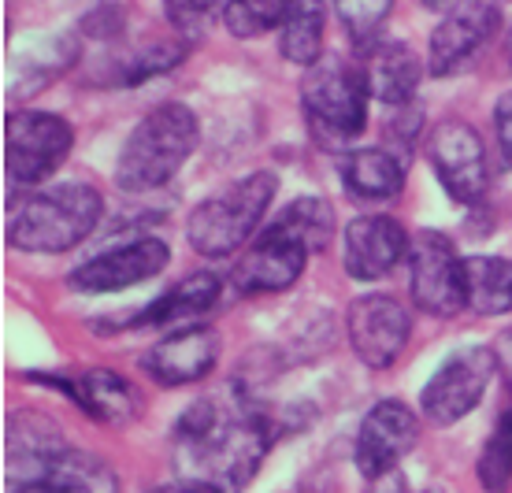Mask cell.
Masks as SVG:
<instances>
[{
	"instance_id": "20",
	"label": "cell",
	"mask_w": 512,
	"mask_h": 493,
	"mask_svg": "<svg viewBox=\"0 0 512 493\" xmlns=\"http://www.w3.org/2000/svg\"><path fill=\"white\" fill-rule=\"evenodd\" d=\"M219 301V279L212 271H197L164 290L153 304H145L127 327H167V323H182L208 312Z\"/></svg>"
},
{
	"instance_id": "32",
	"label": "cell",
	"mask_w": 512,
	"mask_h": 493,
	"mask_svg": "<svg viewBox=\"0 0 512 493\" xmlns=\"http://www.w3.org/2000/svg\"><path fill=\"white\" fill-rule=\"evenodd\" d=\"M494 356H498V367L505 371V382H509V390H512V330L498 338V349H494Z\"/></svg>"
},
{
	"instance_id": "1",
	"label": "cell",
	"mask_w": 512,
	"mask_h": 493,
	"mask_svg": "<svg viewBox=\"0 0 512 493\" xmlns=\"http://www.w3.org/2000/svg\"><path fill=\"white\" fill-rule=\"evenodd\" d=\"M275 442L271 416L253 405L223 408L205 397L193 401L175 423V460L182 479L208 482L223 493H238L249 486L264 456Z\"/></svg>"
},
{
	"instance_id": "9",
	"label": "cell",
	"mask_w": 512,
	"mask_h": 493,
	"mask_svg": "<svg viewBox=\"0 0 512 493\" xmlns=\"http://www.w3.org/2000/svg\"><path fill=\"white\" fill-rule=\"evenodd\" d=\"M308 256H312V249H308L305 241L275 219L260 238L249 241V249H245L238 267H234V286L245 297L290 290L305 275Z\"/></svg>"
},
{
	"instance_id": "36",
	"label": "cell",
	"mask_w": 512,
	"mask_h": 493,
	"mask_svg": "<svg viewBox=\"0 0 512 493\" xmlns=\"http://www.w3.org/2000/svg\"><path fill=\"white\" fill-rule=\"evenodd\" d=\"M423 4H442V0H423Z\"/></svg>"
},
{
	"instance_id": "28",
	"label": "cell",
	"mask_w": 512,
	"mask_h": 493,
	"mask_svg": "<svg viewBox=\"0 0 512 493\" xmlns=\"http://www.w3.org/2000/svg\"><path fill=\"white\" fill-rule=\"evenodd\" d=\"M334 12L349 30V38L372 41L375 30L386 23V15L394 12V0H334Z\"/></svg>"
},
{
	"instance_id": "35",
	"label": "cell",
	"mask_w": 512,
	"mask_h": 493,
	"mask_svg": "<svg viewBox=\"0 0 512 493\" xmlns=\"http://www.w3.org/2000/svg\"><path fill=\"white\" fill-rule=\"evenodd\" d=\"M509 60H512V26H509Z\"/></svg>"
},
{
	"instance_id": "4",
	"label": "cell",
	"mask_w": 512,
	"mask_h": 493,
	"mask_svg": "<svg viewBox=\"0 0 512 493\" xmlns=\"http://www.w3.org/2000/svg\"><path fill=\"white\" fill-rule=\"evenodd\" d=\"M101 212V190H93L86 182H64V186L34 193L15 212L8 241L23 253H64L90 238L93 227L101 223Z\"/></svg>"
},
{
	"instance_id": "14",
	"label": "cell",
	"mask_w": 512,
	"mask_h": 493,
	"mask_svg": "<svg viewBox=\"0 0 512 493\" xmlns=\"http://www.w3.org/2000/svg\"><path fill=\"white\" fill-rule=\"evenodd\" d=\"M409 256V234L390 215H357L342 238L349 279L379 282Z\"/></svg>"
},
{
	"instance_id": "8",
	"label": "cell",
	"mask_w": 512,
	"mask_h": 493,
	"mask_svg": "<svg viewBox=\"0 0 512 493\" xmlns=\"http://www.w3.org/2000/svg\"><path fill=\"white\" fill-rule=\"evenodd\" d=\"M494 371H498V356L490 349H461L457 356H449L423 390V416L438 427L461 423L487 397Z\"/></svg>"
},
{
	"instance_id": "19",
	"label": "cell",
	"mask_w": 512,
	"mask_h": 493,
	"mask_svg": "<svg viewBox=\"0 0 512 493\" xmlns=\"http://www.w3.org/2000/svg\"><path fill=\"white\" fill-rule=\"evenodd\" d=\"M338 171L357 201H390L405 186V164L390 149H353L342 156Z\"/></svg>"
},
{
	"instance_id": "23",
	"label": "cell",
	"mask_w": 512,
	"mask_h": 493,
	"mask_svg": "<svg viewBox=\"0 0 512 493\" xmlns=\"http://www.w3.org/2000/svg\"><path fill=\"white\" fill-rule=\"evenodd\" d=\"M323 30H327L323 0H290V12L279 26L282 56L297 67H312L323 56Z\"/></svg>"
},
{
	"instance_id": "5",
	"label": "cell",
	"mask_w": 512,
	"mask_h": 493,
	"mask_svg": "<svg viewBox=\"0 0 512 493\" xmlns=\"http://www.w3.org/2000/svg\"><path fill=\"white\" fill-rule=\"evenodd\" d=\"M368 86L360 67H349L338 56H320L312 67H305L301 82V104H305L312 127L327 138L353 141L368 123Z\"/></svg>"
},
{
	"instance_id": "34",
	"label": "cell",
	"mask_w": 512,
	"mask_h": 493,
	"mask_svg": "<svg viewBox=\"0 0 512 493\" xmlns=\"http://www.w3.org/2000/svg\"><path fill=\"white\" fill-rule=\"evenodd\" d=\"M15 493H78V490L60 486V482H26L23 490H15Z\"/></svg>"
},
{
	"instance_id": "18",
	"label": "cell",
	"mask_w": 512,
	"mask_h": 493,
	"mask_svg": "<svg viewBox=\"0 0 512 493\" xmlns=\"http://www.w3.org/2000/svg\"><path fill=\"white\" fill-rule=\"evenodd\" d=\"M64 445L71 442L45 416H38V412H15L8 419V430H4V464L12 471V479L41 482L49 460Z\"/></svg>"
},
{
	"instance_id": "25",
	"label": "cell",
	"mask_w": 512,
	"mask_h": 493,
	"mask_svg": "<svg viewBox=\"0 0 512 493\" xmlns=\"http://www.w3.org/2000/svg\"><path fill=\"white\" fill-rule=\"evenodd\" d=\"M290 12V0H227L223 23L234 38H260L268 30H279Z\"/></svg>"
},
{
	"instance_id": "15",
	"label": "cell",
	"mask_w": 512,
	"mask_h": 493,
	"mask_svg": "<svg viewBox=\"0 0 512 493\" xmlns=\"http://www.w3.org/2000/svg\"><path fill=\"white\" fill-rule=\"evenodd\" d=\"M498 4L494 0H457L442 23L431 34V75H449L472 56L475 49H483L490 41V34L498 30Z\"/></svg>"
},
{
	"instance_id": "6",
	"label": "cell",
	"mask_w": 512,
	"mask_h": 493,
	"mask_svg": "<svg viewBox=\"0 0 512 493\" xmlns=\"http://www.w3.org/2000/svg\"><path fill=\"white\" fill-rule=\"evenodd\" d=\"M75 130L56 112H12L4 119V175L15 186H38L71 156Z\"/></svg>"
},
{
	"instance_id": "17",
	"label": "cell",
	"mask_w": 512,
	"mask_h": 493,
	"mask_svg": "<svg viewBox=\"0 0 512 493\" xmlns=\"http://www.w3.org/2000/svg\"><path fill=\"white\" fill-rule=\"evenodd\" d=\"M360 75H364V86L375 101L401 108V104H412V97H416L423 64L405 41H375L364 49Z\"/></svg>"
},
{
	"instance_id": "3",
	"label": "cell",
	"mask_w": 512,
	"mask_h": 493,
	"mask_svg": "<svg viewBox=\"0 0 512 493\" xmlns=\"http://www.w3.org/2000/svg\"><path fill=\"white\" fill-rule=\"evenodd\" d=\"M275 190H279V182L271 171H253V175L234 178L231 186L205 197L186 223V238H190L193 253L219 260V256L245 249L253 241L264 212H268V204L275 201Z\"/></svg>"
},
{
	"instance_id": "16",
	"label": "cell",
	"mask_w": 512,
	"mask_h": 493,
	"mask_svg": "<svg viewBox=\"0 0 512 493\" xmlns=\"http://www.w3.org/2000/svg\"><path fill=\"white\" fill-rule=\"evenodd\" d=\"M219 360V334L212 327H186L167 334L164 342H156L149 353H145V375L164 386V390H175V386H190V382H201L216 367Z\"/></svg>"
},
{
	"instance_id": "26",
	"label": "cell",
	"mask_w": 512,
	"mask_h": 493,
	"mask_svg": "<svg viewBox=\"0 0 512 493\" xmlns=\"http://www.w3.org/2000/svg\"><path fill=\"white\" fill-rule=\"evenodd\" d=\"M479 482L487 486V493H501L509 486L512 479V405L505 408L490 430L487 445H483V453H479Z\"/></svg>"
},
{
	"instance_id": "22",
	"label": "cell",
	"mask_w": 512,
	"mask_h": 493,
	"mask_svg": "<svg viewBox=\"0 0 512 493\" xmlns=\"http://www.w3.org/2000/svg\"><path fill=\"white\" fill-rule=\"evenodd\" d=\"M464 297L479 316H505L512 308V264L501 256L464 260Z\"/></svg>"
},
{
	"instance_id": "7",
	"label": "cell",
	"mask_w": 512,
	"mask_h": 493,
	"mask_svg": "<svg viewBox=\"0 0 512 493\" xmlns=\"http://www.w3.org/2000/svg\"><path fill=\"white\" fill-rule=\"evenodd\" d=\"M409 286L420 312L438 319L457 316L464 297V260L457 256L453 241L438 230H420L409 249Z\"/></svg>"
},
{
	"instance_id": "31",
	"label": "cell",
	"mask_w": 512,
	"mask_h": 493,
	"mask_svg": "<svg viewBox=\"0 0 512 493\" xmlns=\"http://www.w3.org/2000/svg\"><path fill=\"white\" fill-rule=\"evenodd\" d=\"M364 493H409V486H405V479H401L397 471H390V475L368 479V490H364Z\"/></svg>"
},
{
	"instance_id": "30",
	"label": "cell",
	"mask_w": 512,
	"mask_h": 493,
	"mask_svg": "<svg viewBox=\"0 0 512 493\" xmlns=\"http://www.w3.org/2000/svg\"><path fill=\"white\" fill-rule=\"evenodd\" d=\"M494 134H498L501 164L512 167V89L501 93L498 104H494Z\"/></svg>"
},
{
	"instance_id": "13",
	"label": "cell",
	"mask_w": 512,
	"mask_h": 493,
	"mask_svg": "<svg viewBox=\"0 0 512 493\" xmlns=\"http://www.w3.org/2000/svg\"><path fill=\"white\" fill-rule=\"evenodd\" d=\"M171 260L167 245L160 238H138L127 241V245H116L108 253L93 256L82 267L71 271V286L82 293H116V290H130L138 282L160 275Z\"/></svg>"
},
{
	"instance_id": "21",
	"label": "cell",
	"mask_w": 512,
	"mask_h": 493,
	"mask_svg": "<svg viewBox=\"0 0 512 493\" xmlns=\"http://www.w3.org/2000/svg\"><path fill=\"white\" fill-rule=\"evenodd\" d=\"M60 390L71 393V401L90 419H101V423H127L138 412V397L130 390V382L119 379L116 371H104V367L86 371L75 382H64Z\"/></svg>"
},
{
	"instance_id": "11",
	"label": "cell",
	"mask_w": 512,
	"mask_h": 493,
	"mask_svg": "<svg viewBox=\"0 0 512 493\" xmlns=\"http://www.w3.org/2000/svg\"><path fill=\"white\" fill-rule=\"evenodd\" d=\"M346 327L360 364L375 367V371L394 364L412 334L409 312L390 293H364V297H357L349 304Z\"/></svg>"
},
{
	"instance_id": "10",
	"label": "cell",
	"mask_w": 512,
	"mask_h": 493,
	"mask_svg": "<svg viewBox=\"0 0 512 493\" xmlns=\"http://www.w3.org/2000/svg\"><path fill=\"white\" fill-rule=\"evenodd\" d=\"M427 156L442 190L461 204H472L487 193V149L483 138L461 119H446L427 141Z\"/></svg>"
},
{
	"instance_id": "12",
	"label": "cell",
	"mask_w": 512,
	"mask_h": 493,
	"mask_svg": "<svg viewBox=\"0 0 512 493\" xmlns=\"http://www.w3.org/2000/svg\"><path fill=\"white\" fill-rule=\"evenodd\" d=\"M416 438H420V423L412 416V408L401 401H379L357 430L353 464L364 479L390 475L412 453Z\"/></svg>"
},
{
	"instance_id": "27",
	"label": "cell",
	"mask_w": 512,
	"mask_h": 493,
	"mask_svg": "<svg viewBox=\"0 0 512 493\" xmlns=\"http://www.w3.org/2000/svg\"><path fill=\"white\" fill-rule=\"evenodd\" d=\"M279 223L294 230L312 253H320L323 245L331 241L334 212H331V204L320 201V197H297L294 204H286L279 212Z\"/></svg>"
},
{
	"instance_id": "2",
	"label": "cell",
	"mask_w": 512,
	"mask_h": 493,
	"mask_svg": "<svg viewBox=\"0 0 512 493\" xmlns=\"http://www.w3.org/2000/svg\"><path fill=\"white\" fill-rule=\"evenodd\" d=\"M197 138H201V127H197V115L186 104H156L153 112L130 130V138L123 141V152H119L116 164L119 190H160L164 182L179 175V167L193 156Z\"/></svg>"
},
{
	"instance_id": "33",
	"label": "cell",
	"mask_w": 512,
	"mask_h": 493,
	"mask_svg": "<svg viewBox=\"0 0 512 493\" xmlns=\"http://www.w3.org/2000/svg\"><path fill=\"white\" fill-rule=\"evenodd\" d=\"M156 493H223V490H216V486H208V482L182 479V482H171V486H160Z\"/></svg>"
},
{
	"instance_id": "29",
	"label": "cell",
	"mask_w": 512,
	"mask_h": 493,
	"mask_svg": "<svg viewBox=\"0 0 512 493\" xmlns=\"http://www.w3.org/2000/svg\"><path fill=\"white\" fill-rule=\"evenodd\" d=\"M227 0H164L167 23L179 30L182 38H201L208 26L216 23V15H223Z\"/></svg>"
},
{
	"instance_id": "24",
	"label": "cell",
	"mask_w": 512,
	"mask_h": 493,
	"mask_svg": "<svg viewBox=\"0 0 512 493\" xmlns=\"http://www.w3.org/2000/svg\"><path fill=\"white\" fill-rule=\"evenodd\" d=\"M41 482H60L78 493H116V475L104 468L97 456L82 453L78 445H64L52 456Z\"/></svg>"
}]
</instances>
